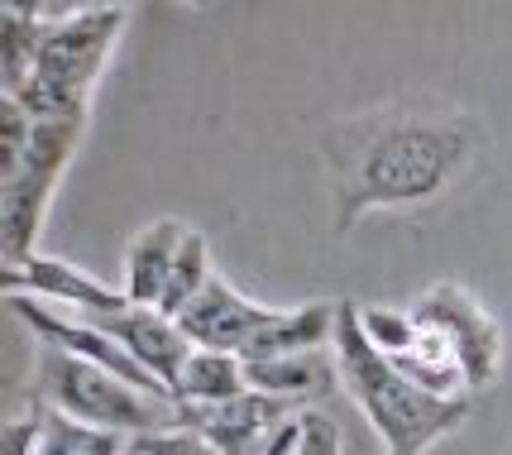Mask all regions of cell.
I'll list each match as a JSON object with an SVG mask.
<instances>
[{
  "mask_svg": "<svg viewBox=\"0 0 512 455\" xmlns=\"http://www.w3.org/2000/svg\"><path fill=\"white\" fill-rule=\"evenodd\" d=\"M484 144L489 125L479 115L426 91L335 115L316 139L331 178L335 230H355L374 211L436 202L479 163Z\"/></svg>",
  "mask_w": 512,
  "mask_h": 455,
  "instance_id": "obj_1",
  "label": "cell"
},
{
  "mask_svg": "<svg viewBox=\"0 0 512 455\" xmlns=\"http://www.w3.org/2000/svg\"><path fill=\"white\" fill-rule=\"evenodd\" d=\"M331 355L335 369H340V388L369 417V427L379 432L388 455H422L465 427L469 398H436V393L412 384L398 364L383 350H374V341L364 336L355 302H340V312H335Z\"/></svg>",
  "mask_w": 512,
  "mask_h": 455,
  "instance_id": "obj_2",
  "label": "cell"
},
{
  "mask_svg": "<svg viewBox=\"0 0 512 455\" xmlns=\"http://www.w3.org/2000/svg\"><path fill=\"white\" fill-rule=\"evenodd\" d=\"M44 44L34 77L15 96L34 120H87L101 72L130 24L125 5H39Z\"/></svg>",
  "mask_w": 512,
  "mask_h": 455,
  "instance_id": "obj_3",
  "label": "cell"
},
{
  "mask_svg": "<svg viewBox=\"0 0 512 455\" xmlns=\"http://www.w3.org/2000/svg\"><path fill=\"white\" fill-rule=\"evenodd\" d=\"M34 403H44L53 412H67V417H77L87 427H101V432H120V436H130V441L178 427V403L125 384L120 374L101 369V364L77 360V355H67L58 345H39Z\"/></svg>",
  "mask_w": 512,
  "mask_h": 455,
  "instance_id": "obj_4",
  "label": "cell"
},
{
  "mask_svg": "<svg viewBox=\"0 0 512 455\" xmlns=\"http://www.w3.org/2000/svg\"><path fill=\"white\" fill-rule=\"evenodd\" d=\"M82 135H87V120H34L24 163L10 178H0V254H5V264L29 259L39 250V230L48 221L53 192H58Z\"/></svg>",
  "mask_w": 512,
  "mask_h": 455,
  "instance_id": "obj_5",
  "label": "cell"
},
{
  "mask_svg": "<svg viewBox=\"0 0 512 455\" xmlns=\"http://www.w3.org/2000/svg\"><path fill=\"white\" fill-rule=\"evenodd\" d=\"M412 317L422 326H436L455 345L469 388H484L498 379V369H503V331H498V321L484 312V302L469 288H460V283H431L412 302Z\"/></svg>",
  "mask_w": 512,
  "mask_h": 455,
  "instance_id": "obj_6",
  "label": "cell"
},
{
  "mask_svg": "<svg viewBox=\"0 0 512 455\" xmlns=\"http://www.w3.org/2000/svg\"><path fill=\"white\" fill-rule=\"evenodd\" d=\"M5 297H39V302H67L77 317H115L134 307L125 288H111L101 278H91L87 269L67 264L58 254H29V259H15L5 264Z\"/></svg>",
  "mask_w": 512,
  "mask_h": 455,
  "instance_id": "obj_7",
  "label": "cell"
},
{
  "mask_svg": "<svg viewBox=\"0 0 512 455\" xmlns=\"http://www.w3.org/2000/svg\"><path fill=\"white\" fill-rule=\"evenodd\" d=\"M278 307L254 302L249 293H240L230 278H211V288L178 317L182 336L197 345V350H225V355H245V345L268 326Z\"/></svg>",
  "mask_w": 512,
  "mask_h": 455,
  "instance_id": "obj_8",
  "label": "cell"
},
{
  "mask_svg": "<svg viewBox=\"0 0 512 455\" xmlns=\"http://www.w3.org/2000/svg\"><path fill=\"white\" fill-rule=\"evenodd\" d=\"M87 321L91 326H101L111 341L125 345V350L134 355V364L149 369L168 393L178 388L182 364H187V355L197 350V345L182 336L178 321L163 317L158 307H125V312H115V317H87Z\"/></svg>",
  "mask_w": 512,
  "mask_h": 455,
  "instance_id": "obj_9",
  "label": "cell"
},
{
  "mask_svg": "<svg viewBox=\"0 0 512 455\" xmlns=\"http://www.w3.org/2000/svg\"><path fill=\"white\" fill-rule=\"evenodd\" d=\"M187 230L178 216H158L149 226H139L125 245V297L134 307H158L163 288H168V273L178 264V250L187 240Z\"/></svg>",
  "mask_w": 512,
  "mask_h": 455,
  "instance_id": "obj_10",
  "label": "cell"
},
{
  "mask_svg": "<svg viewBox=\"0 0 512 455\" xmlns=\"http://www.w3.org/2000/svg\"><path fill=\"white\" fill-rule=\"evenodd\" d=\"M245 374L254 393L283 398L292 408H312V403L331 398L335 388H340L335 355H326V350H302V355H283V360L245 364Z\"/></svg>",
  "mask_w": 512,
  "mask_h": 455,
  "instance_id": "obj_11",
  "label": "cell"
},
{
  "mask_svg": "<svg viewBox=\"0 0 512 455\" xmlns=\"http://www.w3.org/2000/svg\"><path fill=\"white\" fill-rule=\"evenodd\" d=\"M335 312L340 302H307V307H278L268 326L245 345V364L259 360H283V355H302V350H326L335 341Z\"/></svg>",
  "mask_w": 512,
  "mask_h": 455,
  "instance_id": "obj_12",
  "label": "cell"
},
{
  "mask_svg": "<svg viewBox=\"0 0 512 455\" xmlns=\"http://www.w3.org/2000/svg\"><path fill=\"white\" fill-rule=\"evenodd\" d=\"M249 393V374L240 355H225V350H192L187 364L178 374V388H173V403L178 408H216V403H230Z\"/></svg>",
  "mask_w": 512,
  "mask_h": 455,
  "instance_id": "obj_13",
  "label": "cell"
},
{
  "mask_svg": "<svg viewBox=\"0 0 512 455\" xmlns=\"http://www.w3.org/2000/svg\"><path fill=\"white\" fill-rule=\"evenodd\" d=\"M44 44V15L39 5H0V96H20L24 82L34 77Z\"/></svg>",
  "mask_w": 512,
  "mask_h": 455,
  "instance_id": "obj_14",
  "label": "cell"
},
{
  "mask_svg": "<svg viewBox=\"0 0 512 455\" xmlns=\"http://www.w3.org/2000/svg\"><path fill=\"white\" fill-rule=\"evenodd\" d=\"M211 278H216V264H211V240H206L201 230H187V240H182V250H178V264H173V273H168V288H163L158 312L178 321L182 312H187V307L211 288Z\"/></svg>",
  "mask_w": 512,
  "mask_h": 455,
  "instance_id": "obj_15",
  "label": "cell"
},
{
  "mask_svg": "<svg viewBox=\"0 0 512 455\" xmlns=\"http://www.w3.org/2000/svg\"><path fill=\"white\" fill-rule=\"evenodd\" d=\"M44 408V403H39ZM39 455H130V436L87 427L67 412L44 408V436H39Z\"/></svg>",
  "mask_w": 512,
  "mask_h": 455,
  "instance_id": "obj_16",
  "label": "cell"
},
{
  "mask_svg": "<svg viewBox=\"0 0 512 455\" xmlns=\"http://www.w3.org/2000/svg\"><path fill=\"white\" fill-rule=\"evenodd\" d=\"M359 326L383 355H407L417 345V317L412 307H359Z\"/></svg>",
  "mask_w": 512,
  "mask_h": 455,
  "instance_id": "obj_17",
  "label": "cell"
},
{
  "mask_svg": "<svg viewBox=\"0 0 512 455\" xmlns=\"http://www.w3.org/2000/svg\"><path fill=\"white\" fill-rule=\"evenodd\" d=\"M29 139H34V115L15 96H0V178H10L24 163Z\"/></svg>",
  "mask_w": 512,
  "mask_h": 455,
  "instance_id": "obj_18",
  "label": "cell"
},
{
  "mask_svg": "<svg viewBox=\"0 0 512 455\" xmlns=\"http://www.w3.org/2000/svg\"><path fill=\"white\" fill-rule=\"evenodd\" d=\"M134 451L139 455H221L201 432H192V427H168V432L139 436Z\"/></svg>",
  "mask_w": 512,
  "mask_h": 455,
  "instance_id": "obj_19",
  "label": "cell"
},
{
  "mask_svg": "<svg viewBox=\"0 0 512 455\" xmlns=\"http://www.w3.org/2000/svg\"><path fill=\"white\" fill-rule=\"evenodd\" d=\"M39 436H44V408L34 403V412L10 417L0 427V455H39Z\"/></svg>",
  "mask_w": 512,
  "mask_h": 455,
  "instance_id": "obj_20",
  "label": "cell"
},
{
  "mask_svg": "<svg viewBox=\"0 0 512 455\" xmlns=\"http://www.w3.org/2000/svg\"><path fill=\"white\" fill-rule=\"evenodd\" d=\"M297 455H345V446H340V427H335L326 412H316V408L302 412V441H297Z\"/></svg>",
  "mask_w": 512,
  "mask_h": 455,
  "instance_id": "obj_21",
  "label": "cell"
},
{
  "mask_svg": "<svg viewBox=\"0 0 512 455\" xmlns=\"http://www.w3.org/2000/svg\"><path fill=\"white\" fill-rule=\"evenodd\" d=\"M130 455H139V451H134V441H130Z\"/></svg>",
  "mask_w": 512,
  "mask_h": 455,
  "instance_id": "obj_22",
  "label": "cell"
}]
</instances>
